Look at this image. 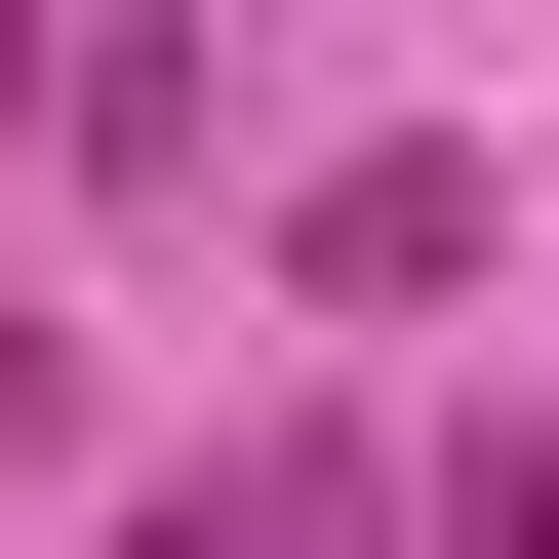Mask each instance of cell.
I'll list each match as a JSON object with an SVG mask.
<instances>
[{
    "label": "cell",
    "instance_id": "7a4b0ae2",
    "mask_svg": "<svg viewBox=\"0 0 559 559\" xmlns=\"http://www.w3.org/2000/svg\"><path fill=\"white\" fill-rule=\"evenodd\" d=\"M440 559H559V440H479V479H440Z\"/></svg>",
    "mask_w": 559,
    "mask_h": 559
},
{
    "label": "cell",
    "instance_id": "6da1fadb",
    "mask_svg": "<svg viewBox=\"0 0 559 559\" xmlns=\"http://www.w3.org/2000/svg\"><path fill=\"white\" fill-rule=\"evenodd\" d=\"M280 280H360V320H400V280H479V160H320V200H280Z\"/></svg>",
    "mask_w": 559,
    "mask_h": 559
}]
</instances>
